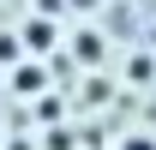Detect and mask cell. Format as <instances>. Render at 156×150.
Returning a JSON list of instances; mask_svg holds the SVG:
<instances>
[{
  "label": "cell",
  "mask_w": 156,
  "mask_h": 150,
  "mask_svg": "<svg viewBox=\"0 0 156 150\" xmlns=\"http://www.w3.org/2000/svg\"><path fill=\"white\" fill-rule=\"evenodd\" d=\"M18 42H24V54H48V48H54V24L48 18H24Z\"/></svg>",
  "instance_id": "cell-1"
},
{
  "label": "cell",
  "mask_w": 156,
  "mask_h": 150,
  "mask_svg": "<svg viewBox=\"0 0 156 150\" xmlns=\"http://www.w3.org/2000/svg\"><path fill=\"white\" fill-rule=\"evenodd\" d=\"M42 84H48V72H42L36 54H30V66H18V72H12V90H18V96H36Z\"/></svg>",
  "instance_id": "cell-2"
},
{
  "label": "cell",
  "mask_w": 156,
  "mask_h": 150,
  "mask_svg": "<svg viewBox=\"0 0 156 150\" xmlns=\"http://www.w3.org/2000/svg\"><path fill=\"white\" fill-rule=\"evenodd\" d=\"M120 150H156V138L150 132H132V138H120Z\"/></svg>",
  "instance_id": "cell-3"
},
{
  "label": "cell",
  "mask_w": 156,
  "mask_h": 150,
  "mask_svg": "<svg viewBox=\"0 0 156 150\" xmlns=\"http://www.w3.org/2000/svg\"><path fill=\"white\" fill-rule=\"evenodd\" d=\"M72 6H84V12H90V6H102V0H72Z\"/></svg>",
  "instance_id": "cell-4"
}]
</instances>
